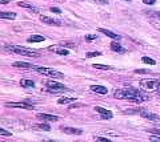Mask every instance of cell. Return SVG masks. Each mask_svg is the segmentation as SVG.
<instances>
[{"label": "cell", "instance_id": "cell-1", "mask_svg": "<svg viewBox=\"0 0 160 142\" xmlns=\"http://www.w3.org/2000/svg\"><path fill=\"white\" fill-rule=\"evenodd\" d=\"M113 97L118 100H128L133 102H144L149 100V96L146 94L143 90L135 89V88H123V89H116L113 92Z\"/></svg>", "mask_w": 160, "mask_h": 142}, {"label": "cell", "instance_id": "cell-2", "mask_svg": "<svg viewBox=\"0 0 160 142\" xmlns=\"http://www.w3.org/2000/svg\"><path fill=\"white\" fill-rule=\"evenodd\" d=\"M8 49L16 53V55H22V56H27V57H39L40 53L36 51H32V49H27V48H23V47H19V45H9Z\"/></svg>", "mask_w": 160, "mask_h": 142}, {"label": "cell", "instance_id": "cell-3", "mask_svg": "<svg viewBox=\"0 0 160 142\" xmlns=\"http://www.w3.org/2000/svg\"><path fill=\"white\" fill-rule=\"evenodd\" d=\"M33 69L39 72L40 75H44V76H48V77H53V78H63L64 75L59 71H55L52 68H46V66H33Z\"/></svg>", "mask_w": 160, "mask_h": 142}, {"label": "cell", "instance_id": "cell-4", "mask_svg": "<svg viewBox=\"0 0 160 142\" xmlns=\"http://www.w3.org/2000/svg\"><path fill=\"white\" fill-rule=\"evenodd\" d=\"M140 88L144 90H149V92H155L160 89V81L159 80H152V78H147V80H142L140 81Z\"/></svg>", "mask_w": 160, "mask_h": 142}, {"label": "cell", "instance_id": "cell-5", "mask_svg": "<svg viewBox=\"0 0 160 142\" xmlns=\"http://www.w3.org/2000/svg\"><path fill=\"white\" fill-rule=\"evenodd\" d=\"M46 86L48 88L49 92H53V93H63V92H68V90H69L66 85L62 84V82L53 81V80L47 81V82H46Z\"/></svg>", "mask_w": 160, "mask_h": 142}, {"label": "cell", "instance_id": "cell-6", "mask_svg": "<svg viewBox=\"0 0 160 142\" xmlns=\"http://www.w3.org/2000/svg\"><path fill=\"white\" fill-rule=\"evenodd\" d=\"M136 113H139L143 118H146L148 121H152V122H159L160 121V116L155 114V113H152V112H149L147 109H138Z\"/></svg>", "mask_w": 160, "mask_h": 142}, {"label": "cell", "instance_id": "cell-7", "mask_svg": "<svg viewBox=\"0 0 160 142\" xmlns=\"http://www.w3.org/2000/svg\"><path fill=\"white\" fill-rule=\"evenodd\" d=\"M7 108H22L26 110H32L33 109V104L28 101H22V102H7L6 104Z\"/></svg>", "mask_w": 160, "mask_h": 142}, {"label": "cell", "instance_id": "cell-8", "mask_svg": "<svg viewBox=\"0 0 160 142\" xmlns=\"http://www.w3.org/2000/svg\"><path fill=\"white\" fill-rule=\"evenodd\" d=\"M93 110L96 112V113H99L100 116H102V118H103V120H111L112 117H113L112 112H109V110H107V109H104V108H102V106H95V108H93Z\"/></svg>", "mask_w": 160, "mask_h": 142}, {"label": "cell", "instance_id": "cell-9", "mask_svg": "<svg viewBox=\"0 0 160 142\" xmlns=\"http://www.w3.org/2000/svg\"><path fill=\"white\" fill-rule=\"evenodd\" d=\"M40 21L44 23V24H49V25H55V27L62 25V21H60L59 19L49 17V16H40Z\"/></svg>", "mask_w": 160, "mask_h": 142}, {"label": "cell", "instance_id": "cell-10", "mask_svg": "<svg viewBox=\"0 0 160 142\" xmlns=\"http://www.w3.org/2000/svg\"><path fill=\"white\" fill-rule=\"evenodd\" d=\"M36 118L40 121H46V122H55V121H59L60 118L58 116H53V114H46V113H38L36 114Z\"/></svg>", "mask_w": 160, "mask_h": 142}, {"label": "cell", "instance_id": "cell-11", "mask_svg": "<svg viewBox=\"0 0 160 142\" xmlns=\"http://www.w3.org/2000/svg\"><path fill=\"white\" fill-rule=\"evenodd\" d=\"M60 130L64 131L66 134H72V135H82L83 130L79 128H69V126H60Z\"/></svg>", "mask_w": 160, "mask_h": 142}, {"label": "cell", "instance_id": "cell-12", "mask_svg": "<svg viewBox=\"0 0 160 142\" xmlns=\"http://www.w3.org/2000/svg\"><path fill=\"white\" fill-rule=\"evenodd\" d=\"M18 6H19L20 8H26V9H28V11L33 12V13H39V12H40V9H39L38 7L32 6V4H31V3H28V2H19V3H18Z\"/></svg>", "mask_w": 160, "mask_h": 142}, {"label": "cell", "instance_id": "cell-13", "mask_svg": "<svg viewBox=\"0 0 160 142\" xmlns=\"http://www.w3.org/2000/svg\"><path fill=\"white\" fill-rule=\"evenodd\" d=\"M98 31H99L100 33H103V35H106V36H108V37L113 39V40H120V39H122V36H120V35H118V33H115V32H112V31H109V29L99 28Z\"/></svg>", "mask_w": 160, "mask_h": 142}, {"label": "cell", "instance_id": "cell-14", "mask_svg": "<svg viewBox=\"0 0 160 142\" xmlns=\"http://www.w3.org/2000/svg\"><path fill=\"white\" fill-rule=\"evenodd\" d=\"M109 47H111V49H112L113 52H118V53H126V52H127V49H126V48H123V45H122L120 43H118V40L112 41Z\"/></svg>", "mask_w": 160, "mask_h": 142}, {"label": "cell", "instance_id": "cell-15", "mask_svg": "<svg viewBox=\"0 0 160 142\" xmlns=\"http://www.w3.org/2000/svg\"><path fill=\"white\" fill-rule=\"evenodd\" d=\"M89 89H91L92 92H95V93H99V94H107L108 93V89L103 85H91Z\"/></svg>", "mask_w": 160, "mask_h": 142}, {"label": "cell", "instance_id": "cell-16", "mask_svg": "<svg viewBox=\"0 0 160 142\" xmlns=\"http://www.w3.org/2000/svg\"><path fill=\"white\" fill-rule=\"evenodd\" d=\"M48 49L51 52H55L56 55H60V56H68L69 55V51L66 49V48H52V47H49Z\"/></svg>", "mask_w": 160, "mask_h": 142}, {"label": "cell", "instance_id": "cell-17", "mask_svg": "<svg viewBox=\"0 0 160 142\" xmlns=\"http://www.w3.org/2000/svg\"><path fill=\"white\" fill-rule=\"evenodd\" d=\"M13 68H24V69H29V68H32L33 69V66L32 64H29V62H24V61H15L13 64H12Z\"/></svg>", "mask_w": 160, "mask_h": 142}, {"label": "cell", "instance_id": "cell-18", "mask_svg": "<svg viewBox=\"0 0 160 142\" xmlns=\"http://www.w3.org/2000/svg\"><path fill=\"white\" fill-rule=\"evenodd\" d=\"M44 40H46V37L42 35H32L31 37L27 39V43H42Z\"/></svg>", "mask_w": 160, "mask_h": 142}, {"label": "cell", "instance_id": "cell-19", "mask_svg": "<svg viewBox=\"0 0 160 142\" xmlns=\"http://www.w3.org/2000/svg\"><path fill=\"white\" fill-rule=\"evenodd\" d=\"M0 17L8 19V20H13V19H16V13L15 12H0Z\"/></svg>", "mask_w": 160, "mask_h": 142}, {"label": "cell", "instance_id": "cell-20", "mask_svg": "<svg viewBox=\"0 0 160 142\" xmlns=\"http://www.w3.org/2000/svg\"><path fill=\"white\" fill-rule=\"evenodd\" d=\"M76 98H72V97H62V98L58 100L59 105H64V104H71V102H75Z\"/></svg>", "mask_w": 160, "mask_h": 142}, {"label": "cell", "instance_id": "cell-21", "mask_svg": "<svg viewBox=\"0 0 160 142\" xmlns=\"http://www.w3.org/2000/svg\"><path fill=\"white\" fill-rule=\"evenodd\" d=\"M20 85H22L23 88H33L35 82L32 80H28V78H23V80L20 81Z\"/></svg>", "mask_w": 160, "mask_h": 142}, {"label": "cell", "instance_id": "cell-22", "mask_svg": "<svg viewBox=\"0 0 160 142\" xmlns=\"http://www.w3.org/2000/svg\"><path fill=\"white\" fill-rule=\"evenodd\" d=\"M92 68H96V69H102V71H112L115 69L111 65H104V64H93Z\"/></svg>", "mask_w": 160, "mask_h": 142}, {"label": "cell", "instance_id": "cell-23", "mask_svg": "<svg viewBox=\"0 0 160 142\" xmlns=\"http://www.w3.org/2000/svg\"><path fill=\"white\" fill-rule=\"evenodd\" d=\"M142 61L144 62V64H148V65H156V61H155L153 58L148 57V56H144V57H142Z\"/></svg>", "mask_w": 160, "mask_h": 142}, {"label": "cell", "instance_id": "cell-24", "mask_svg": "<svg viewBox=\"0 0 160 142\" xmlns=\"http://www.w3.org/2000/svg\"><path fill=\"white\" fill-rule=\"evenodd\" d=\"M144 13H147L148 16L155 17V19H158V20H160V11H146Z\"/></svg>", "mask_w": 160, "mask_h": 142}, {"label": "cell", "instance_id": "cell-25", "mask_svg": "<svg viewBox=\"0 0 160 142\" xmlns=\"http://www.w3.org/2000/svg\"><path fill=\"white\" fill-rule=\"evenodd\" d=\"M36 128L42 129V130H47V131L51 130V126H49L48 124H38V125H36Z\"/></svg>", "mask_w": 160, "mask_h": 142}, {"label": "cell", "instance_id": "cell-26", "mask_svg": "<svg viewBox=\"0 0 160 142\" xmlns=\"http://www.w3.org/2000/svg\"><path fill=\"white\" fill-rule=\"evenodd\" d=\"M100 55H102V52L95 51V52H88L87 55H86V57H88V58H92V57H96V56H100Z\"/></svg>", "mask_w": 160, "mask_h": 142}, {"label": "cell", "instance_id": "cell-27", "mask_svg": "<svg viewBox=\"0 0 160 142\" xmlns=\"http://www.w3.org/2000/svg\"><path fill=\"white\" fill-rule=\"evenodd\" d=\"M0 134H2V135H8V137L12 135L11 131H7L6 129H3V128H0Z\"/></svg>", "mask_w": 160, "mask_h": 142}, {"label": "cell", "instance_id": "cell-28", "mask_svg": "<svg viewBox=\"0 0 160 142\" xmlns=\"http://www.w3.org/2000/svg\"><path fill=\"white\" fill-rule=\"evenodd\" d=\"M98 36L96 35H86V40L87 41H92V40H96Z\"/></svg>", "mask_w": 160, "mask_h": 142}, {"label": "cell", "instance_id": "cell-29", "mask_svg": "<svg viewBox=\"0 0 160 142\" xmlns=\"http://www.w3.org/2000/svg\"><path fill=\"white\" fill-rule=\"evenodd\" d=\"M135 73H140V75H146V73H149V71L148 69H135Z\"/></svg>", "mask_w": 160, "mask_h": 142}, {"label": "cell", "instance_id": "cell-30", "mask_svg": "<svg viewBox=\"0 0 160 142\" xmlns=\"http://www.w3.org/2000/svg\"><path fill=\"white\" fill-rule=\"evenodd\" d=\"M62 45H67L68 48H76V44L73 43H62Z\"/></svg>", "mask_w": 160, "mask_h": 142}, {"label": "cell", "instance_id": "cell-31", "mask_svg": "<svg viewBox=\"0 0 160 142\" xmlns=\"http://www.w3.org/2000/svg\"><path fill=\"white\" fill-rule=\"evenodd\" d=\"M155 2H156V0H143V3L147 4V6H153Z\"/></svg>", "mask_w": 160, "mask_h": 142}, {"label": "cell", "instance_id": "cell-32", "mask_svg": "<svg viewBox=\"0 0 160 142\" xmlns=\"http://www.w3.org/2000/svg\"><path fill=\"white\" fill-rule=\"evenodd\" d=\"M49 11H51V12H55V13H62V9H60V8H56V7L49 8Z\"/></svg>", "mask_w": 160, "mask_h": 142}, {"label": "cell", "instance_id": "cell-33", "mask_svg": "<svg viewBox=\"0 0 160 142\" xmlns=\"http://www.w3.org/2000/svg\"><path fill=\"white\" fill-rule=\"evenodd\" d=\"M93 140H96V141H107V142H108V138H107V137H96V135H95V137H93Z\"/></svg>", "mask_w": 160, "mask_h": 142}, {"label": "cell", "instance_id": "cell-34", "mask_svg": "<svg viewBox=\"0 0 160 142\" xmlns=\"http://www.w3.org/2000/svg\"><path fill=\"white\" fill-rule=\"evenodd\" d=\"M149 133H151V134H155V135H158V137H160V130L151 129V130H149Z\"/></svg>", "mask_w": 160, "mask_h": 142}, {"label": "cell", "instance_id": "cell-35", "mask_svg": "<svg viewBox=\"0 0 160 142\" xmlns=\"http://www.w3.org/2000/svg\"><path fill=\"white\" fill-rule=\"evenodd\" d=\"M83 106V104H73V105H71V106H69V109H75V108H82Z\"/></svg>", "mask_w": 160, "mask_h": 142}, {"label": "cell", "instance_id": "cell-36", "mask_svg": "<svg viewBox=\"0 0 160 142\" xmlns=\"http://www.w3.org/2000/svg\"><path fill=\"white\" fill-rule=\"evenodd\" d=\"M95 2L99 3V4H108L109 0H95Z\"/></svg>", "mask_w": 160, "mask_h": 142}, {"label": "cell", "instance_id": "cell-37", "mask_svg": "<svg viewBox=\"0 0 160 142\" xmlns=\"http://www.w3.org/2000/svg\"><path fill=\"white\" fill-rule=\"evenodd\" d=\"M11 0H0V4H6V3H9Z\"/></svg>", "mask_w": 160, "mask_h": 142}, {"label": "cell", "instance_id": "cell-38", "mask_svg": "<svg viewBox=\"0 0 160 142\" xmlns=\"http://www.w3.org/2000/svg\"><path fill=\"white\" fill-rule=\"evenodd\" d=\"M123 2H132V0H123Z\"/></svg>", "mask_w": 160, "mask_h": 142}]
</instances>
